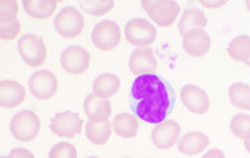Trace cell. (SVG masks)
<instances>
[{"label":"cell","instance_id":"1","mask_svg":"<svg viewBox=\"0 0 250 158\" xmlns=\"http://www.w3.org/2000/svg\"><path fill=\"white\" fill-rule=\"evenodd\" d=\"M130 108L138 119L158 124L167 119L174 108V91L158 74L137 77L130 86Z\"/></svg>","mask_w":250,"mask_h":158},{"label":"cell","instance_id":"2","mask_svg":"<svg viewBox=\"0 0 250 158\" xmlns=\"http://www.w3.org/2000/svg\"><path fill=\"white\" fill-rule=\"evenodd\" d=\"M9 128L12 136L19 141H33L41 131V120L35 111L24 110L12 116Z\"/></svg>","mask_w":250,"mask_h":158},{"label":"cell","instance_id":"3","mask_svg":"<svg viewBox=\"0 0 250 158\" xmlns=\"http://www.w3.org/2000/svg\"><path fill=\"white\" fill-rule=\"evenodd\" d=\"M18 51L22 61L29 68H40L45 64L48 57V49L45 41L36 33L24 34L18 43Z\"/></svg>","mask_w":250,"mask_h":158},{"label":"cell","instance_id":"4","mask_svg":"<svg viewBox=\"0 0 250 158\" xmlns=\"http://www.w3.org/2000/svg\"><path fill=\"white\" fill-rule=\"evenodd\" d=\"M141 5L151 22L161 28L173 25L181 12V5L174 0H143Z\"/></svg>","mask_w":250,"mask_h":158},{"label":"cell","instance_id":"5","mask_svg":"<svg viewBox=\"0 0 250 158\" xmlns=\"http://www.w3.org/2000/svg\"><path fill=\"white\" fill-rule=\"evenodd\" d=\"M54 28L63 39H77L84 29V17L75 7H65L54 17Z\"/></svg>","mask_w":250,"mask_h":158},{"label":"cell","instance_id":"6","mask_svg":"<svg viewBox=\"0 0 250 158\" xmlns=\"http://www.w3.org/2000/svg\"><path fill=\"white\" fill-rule=\"evenodd\" d=\"M125 39L132 46L147 47L157 39V29L143 17H134L125 25Z\"/></svg>","mask_w":250,"mask_h":158},{"label":"cell","instance_id":"7","mask_svg":"<svg viewBox=\"0 0 250 158\" xmlns=\"http://www.w3.org/2000/svg\"><path fill=\"white\" fill-rule=\"evenodd\" d=\"M91 41L99 50H113L119 46L121 41L120 26L113 20H103L98 23L91 33Z\"/></svg>","mask_w":250,"mask_h":158},{"label":"cell","instance_id":"8","mask_svg":"<svg viewBox=\"0 0 250 158\" xmlns=\"http://www.w3.org/2000/svg\"><path fill=\"white\" fill-rule=\"evenodd\" d=\"M84 127V121L79 113L71 111L57 112L50 121V131L53 135L65 138H73L78 136L79 133H82Z\"/></svg>","mask_w":250,"mask_h":158},{"label":"cell","instance_id":"9","mask_svg":"<svg viewBox=\"0 0 250 158\" xmlns=\"http://www.w3.org/2000/svg\"><path fill=\"white\" fill-rule=\"evenodd\" d=\"M60 62L66 73L81 75L86 73L90 68L91 56L84 47L71 45L61 53Z\"/></svg>","mask_w":250,"mask_h":158},{"label":"cell","instance_id":"10","mask_svg":"<svg viewBox=\"0 0 250 158\" xmlns=\"http://www.w3.org/2000/svg\"><path fill=\"white\" fill-rule=\"evenodd\" d=\"M58 79L50 70H39L29 78V92L39 100H49L58 91Z\"/></svg>","mask_w":250,"mask_h":158},{"label":"cell","instance_id":"11","mask_svg":"<svg viewBox=\"0 0 250 158\" xmlns=\"http://www.w3.org/2000/svg\"><path fill=\"white\" fill-rule=\"evenodd\" d=\"M182 127L175 120L166 119L162 123L155 124L151 131V141L155 148L162 150L171 149L181 138Z\"/></svg>","mask_w":250,"mask_h":158},{"label":"cell","instance_id":"12","mask_svg":"<svg viewBox=\"0 0 250 158\" xmlns=\"http://www.w3.org/2000/svg\"><path fill=\"white\" fill-rule=\"evenodd\" d=\"M181 100L187 110L196 115H206L211 102L206 91L196 85H185L181 89Z\"/></svg>","mask_w":250,"mask_h":158},{"label":"cell","instance_id":"13","mask_svg":"<svg viewBox=\"0 0 250 158\" xmlns=\"http://www.w3.org/2000/svg\"><path fill=\"white\" fill-rule=\"evenodd\" d=\"M158 62L150 47H138L130 53L129 70L130 73L141 77L146 74H155Z\"/></svg>","mask_w":250,"mask_h":158},{"label":"cell","instance_id":"14","mask_svg":"<svg viewBox=\"0 0 250 158\" xmlns=\"http://www.w3.org/2000/svg\"><path fill=\"white\" fill-rule=\"evenodd\" d=\"M212 40L204 29H192L183 34L182 46L190 57L202 58L211 49Z\"/></svg>","mask_w":250,"mask_h":158},{"label":"cell","instance_id":"15","mask_svg":"<svg viewBox=\"0 0 250 158\" xmlns=\"http://www.w3.org/2000/svg\"><path fill=\"white\" fill-rule=\"evenodd\" d=\"M83 108H84L87 119L91 123L103 124V123H108L111 119L112 104L109 102V99H100L91 92L84 99Z\"/></svg>","mask_w":250,"mask_h":158},{"label":"cell","instance_id":"16","mask_svg":"<svg viewBox=\"0 0 250 158\" xmlns=\"http://www.w3.org/2000/svg\"><path fill=\"white\" fill-rule=\"evenodd\" d=\"M25 87L18 81L4 79L0 82V106L3 108L12 110L19 107L25 100Z\"/></svg>","mask_w":250,"mask_h":158},{"label":"cell","instance_id":"17","mask_svg":"<svg viewBox=\"0 0 250 158\" xmlns=\"http://www.w3.org/2000/svg\"><path fill=\"white\" fill-rule=\"evenodd\" d=\"M209 145V137L206 133L194 131L183 135L178 141V150L185 156H196L207 149Z\"/></svg>","mask_w":250,"mask_h":158},{"label":"cell","instance_id":"18","mask_svg":"<svg viewBox=\"0 0 250 158\" xmlns=\"http://www.w3.org/2000/svg\"><path fill=\"white\" fill-rule=\"evenodd\" d=\"M112 129L113 132L121 138H125V140L134 138L138 135L140 119L134 113L121 112V113H117L116 116H113Z\"/></svg>","mask_w":250,"mask_h":158},{"label":"cell","instance_id":"19","mask_svg":"<svg viewBox=\"0 0 250 158\" xmlns=\"http://www.w3.org/2000/svg\"><path fill=\"white\" fill-rule=\"evenodd\" d=\"M120 86V78L115 74H100L92 83V94L100 99H109L119 92Z\"/></svg>","mask_w":250,"mask_h":158},{"label":"cell","instance_id":"20","mask_svg":"<svg viewBox=\"0 0 250 158\" xmlns=\"http://www.w3.org/2000/svg\"><path fill=\"white\" fill-rule=\"evenodd\" d=\"M57 0H22V8L26 15L36 20H46L57 11Z\"/></svg>","mask_w":250,"mask_h":158},{"label":"cell","instance_id":"21","mask_svg":"<svg viewBox=\"0 0 250 158\" xmlns=\"http://www.w3.org/2000/svg\"><path fill=\"white\" fill-rule=\"evenodd\" d=\"M208 24L207 16L204 15L202 9L199 8H187L182 13L181 20L178 24L181 34H186L188 30L192 29H204Z\"/></svg>","mask_w":250,"mask_h":158},{"label":"cell","instance_id":"22","mask_svg":"<svg viewBox=\"0 0 250 158\" xmlns=\"http://www.w3.org/2000/svg\"><path fill=\"white\" fill-rule=\"evenodd\" d=\"M229 57L236 62L246 64L250 60V36L240 34L228 44L227 46Z\"/></svg>","mask_w":250,"mask_h":158},{"label":"cell","instance_id":"23","mask_svg":"<svg viewBox=\"0 0 250 158\" xmlns=\"http://www.w3.org/2000/svg\"><path fill=\"white\" fill-rule=\"evenodd\" d=\"M229 100L238 110L250 111V85L233 83L228 89Z\"/></svg>","mask_w":250,"mask_h":158},{"label":"cell","instance_id":"24","mask_svg":"<svg viewBox=\"0 0 250 158\" xmlns=\"http://www.w3.org/2000/svg\"><path fill=\"white\" fill-rule=\"evenodd\" d=\"M112 125L109 123H103V124H96L88 121L84 127L87 140L92 142L94 145H104L107 144L109 137L112 135Z\"/></svg>","mask_w":250,"mask_h":158},{"label":"cell","instance_id":"25","mask_svg":"<svg viewBox=\"0 0 250 158\" xmlns=\"http://www.w3.org/2000/svg\"><path fill=\"white\" fill-rule=\"evenodd\" d=\"M79 7L91 16L100 17L111 12L115 7L112 0H79Z\"/></svg>","mask_w":250,"mask_h":158},{"label":"cell","instance_id":"26","mask_svg":"<svg viewBox=\"0 0 250 158\" xmlns=\"http://www.w3.org/2000/svg\"><path fill=\"white\" fill-rule=\"evenodd\" d=\"M230 132L244 141L250 140V113H237L230 120Z\"/></svg>","mask_w":250,"mask_h":158},{"label":"cell","instance_id":"27","mask_svg":"<svg viewBox=\"0 0 250 158\" xmlns=\"http://www.w3.org/2000/svg\"><path fill=\"white\" fill-rule=\"evenodd\" d=\"M49 158H78L77 148L67 141L58 142L49 152Z\"/></svg>","mask_w":250,"mask_h":158},{"label":"cell","instance_id":"28","mask_svg":"<svg viewBox=\"0 0 250 158\" xmlns=\"http://www.w3.org/2000/svg\"><path fill=\"white\" fill-rule=\"evenodd\" d=\"M19 3L16 0H1L0 1V23L12 22L18 19Z\"/></svg>","mask_w":250,"mask_h":158},{"label":"cell","instance_id":"29","mask_svg":"<svg viewBox=\"0 0 250 158\" xmlns=\"http://www.w3.org/2000/svg\"><path fill=\"white\" fill-rule=\"evenodd\" d=\"M20 32H21V24L19 19H15L12 22L0 23V39L4 41H12L18 39Z\"/></svg>","mask_w":250,"mask_h":158},{"label":"cell","instance_id":"30","mask_svg":"<svg viewBox=\"0 0 250 158\" xmlns=\"http://www.w3.org/2000/svg\"><path fill=\"white\" fill-rule=\"evenodd\" d=\"M9 156H12L13 158H36L35 154L25 148H15L9 152Z\"/></svg>","mask_w":250,"mask_h":158},{"label":"cell","instance_id":"31","mask_svg":"<svg viewBox=\"0 0 250 158\" xmlns=\"http://www.w3.org/2000/svg\"><path fill=\"white\" fill-rule=\"evenodd\" d=\"M199 4L204 7V8H208V9H217V8H221V7H224L227 4V1L225 0H200L199 1Z\"/></svg>","mask_w":250,"mask_h":158},{"label":"cell","instance_id":"32","mask_svg":"<svg viewBox=\"0 0 250 158\" xmlns=\"http://www.w3.org/2000/svg\"><path fill=\"white\" fill-rule=\"evenodd\" d=\"M202 158H225V154L220 149H209Z\"/></svg>","mask_w":250,"mask_h":158},{"label":"cell","instance_id":"33","mask_svg":"<svg viewBox=\"0 0 250 158\" xmlns=\"http://www.w3.org/2000/svg\"><path fill=\"white\" fill-rule=\"evenodd\" d=\"M244 146H245L246 152L250 154V140H246V141H244Z\"/></svg>","mask_w":250,"mask_h":158},{"label":"cell","instance_id":"34","mask_svg":"<svg viewBox=\"0 0 250 158\" xmlns=\"http://www.w3.org/2000/svg\"><path fill=\"white\" fill-rule=\"evenodd\" d=\"M244 4H245V7L248 8V11L250 12V0H245V3H244Z\"/></svg>","mask_w":250,"mask_h":158},{"label":"cell","instance_id":"35","mask_svg":"<svg viewBox=\"0 0 250 158\" xmlns=\"http://www.w3.org/2000/svg\"><path fill=\"white\" fill-rule=\"evenodd\" d=\"M1 158H13V157H12V156H9V154H8V156H1Z\"/></svg>","mask_w":250,"mask_h":158},{"label":"cell","instance_id":"36","mask_svg":"<svg viewBox=\"0 0 250 158\" xmlns=\"http://www.w3.org/2000/svg\"><path fill=\"white\" fill-rule=\"evenodd\" d=\"M246 65H248V66H249V68H250V60L248 61V62H246Z\"/></svg>","mask_w":250,"mask_h":158},{"label":"cell","instance_id":"37","mask_svg":"<svg viewBox=\"0 0 250 158\" xmlns=\"http://www.w3.org/2000/svg\"><path fill=\"white\" fill-rule=\"evenodd\" d=\"M87 158H100V157H87Z\"/></svg>","mask_w":250,"mask_h":158},{"label":"cell","instance_id":"38","mask_svg":"<svg viewBox=\"0 0 250 158\" xmlns=\"http://www.w3.org/2000/svg\"><path fill=\"white\" fill-rule=\"evenodd\" d=\"M124 158H130V157H124Z\"/></svg>","mask_w":250,"mask_h":158}]
</instances>
